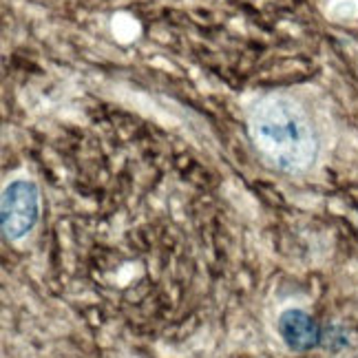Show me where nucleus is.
<instances>
[{
    "instance_id": "nucleus-2",
    "label": "nucleus",
    "mask_w": 358,
    "mask_h": 358,
    "mask_svg": "<svg viewBox=\"0 0 358 358\" xmlns=\"http://www.w3.org/2000/svg\"><path fill=\"white\" fill-rule=\"evenodd\" d=\"M40 215V190L29 179L11 182L3 192V206H0V222H3L5 237L18 241L27 237L38 224Z\"/></svg>"
},
{
    "instance_id": "nucleus-1",
    "label": "nucleus",
    "mask_w": 358,
    "mask_h": 358,
    "mask_svg": "<svg viewBox=\"0 0 358 358\" xmlns=\"http://www.w3.org/2000/svg\"><path fill=\"white\" fill-rule=\"evenodd\" d=\"M252 140L281 171H306L316 157V135L301 108L285 98H270L257 106L250 120Z\"/></svg>"
},
{
    "instance_id": "nucleus-3",
    "label": "nucleus",
    "mask_w": 358,
    "mask_h": 358,
    "mask_svg": "<svg viewBox=\"0 0 358 358\" xmlns=\"http://www.w3.org/2000/svg\"><path fill=\"white\" fill-rule=\"evenodd\" d=\"M277 329L285 345L294 352H308L319 345V341H321V329L316 325V321L308 312L296 310V308L281 312L277 321Z\"/></svg>"
}]
</instances>
